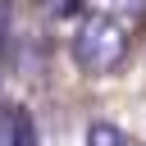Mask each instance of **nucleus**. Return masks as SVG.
I'll return each instance as SVG.
<instances>
[{"mask_svg": "<svg viewBox=\"0 0 146 146\" xmlns=\"http://www.w3.org/2000/svg\"><path fill=\"white\" fill-rule=\"evenodd\" d=\"M18 146H36V128H32V114L27 110L18 114Z\"/></svg>", "mask_w": 146, "mask_h": 146, "instance_id": "nucleus-4", "label": "nucleus"}, {"mask_svg": "<svg viewBox=\"0 0 146 146\" xmlns=\"http://www.w3.org/2000/svg\"><path fill=\"white\" fill-rule=\"evenodd\" d=\"M128 55V27L110 14H91L73 32V59L82 73H110Z\"/></svg>", "mask_w": 146, "mask_h": 146, "instance_id": "nucleus-1", "label": "nucleus"}, {"mask_svg": "<svg viewBox=\"0 0 146 146\" xmlns=\"http://www.w3.org/2000/svg\"><path fill=\"white\" fill-rule=\"evenodd\" d=\"M18 114L23 110H0V146H18Z\"/></svg>", "mask_w": 146, "mask_h": 146, "instance_id": "nucleus-3", "label": "nucleus"}, {"mask_svg": "<svg viewBox=\"0 0 146 146\" xmlns=\"http://www.w3.org/2000/svg\"><path fill=\"white\" fill-rule=\"evenodd\" d=\"M5 27H9V9H5V0H0V46H5Z\"/></svg>", "mask_w": 146, "mask_h": 146, "instance_id": "nucleus-5", "label": "nucleus"}, {"mask_svg": "<svg viewBox=\"0 0 146 146\" xmlns=\"http://www.w3.org/2000/svg\"><path fill=\"white\" fill-rule=\"evenodd\" d=\"M87 141H91V146H128V137H123L119 128H110V123H91Z\"/></svg>", "mask_w": 146, "mask_h": 146, "instance_id": "nucleus-2", "label": "nucleus"}]
</instances>
